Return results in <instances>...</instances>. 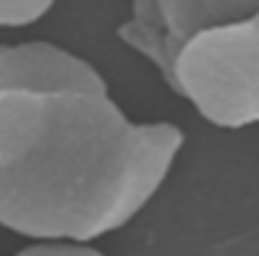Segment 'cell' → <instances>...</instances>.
<instances>
[{"instance_id": "cell-3", "label": "cell", "mask_w": 259, "mask_h": 256, "mask_svg": "<svg viewBox=\"0 0 259 256\" xmlns=\"http://www.w3.org/2000/svg\"><path fill=\"white\" fill-rule=\"evenodd\" d=\"M0 90H108L86 58L46 40L0 45Z\"/></svg>"}, {"instance_id": "cell-7", "label": "cell", "mask_w": 259, "mask_h": 256, "mask_svg": "<svg viewBox=\"0 0 259 256\" xmlns=\"http://www.w3.org/2000/svg\"><path fill=\"white\" fill-rule=\"evenodd\" d=\"M18 254H40V256H86L98 254L93 241L81 239H68V236H56V239H28Z\"/></svg>"}, {"instance_id": "cell-5", "label": "cell", "mask_w": 259, "mask_h": 256, "mask_svg": "<svg viewBox=\"0 0 259 256\" xmlns=\"http://www.w3.org/2000/svg\"><path fill=\"white\" fill-rule=\"evenodd\" d=\"M116 35L123 45H128L131 50L144 56L159 71L161 81L171 90H176V63H179V53L184 45L169 33V28L164 25L161 18L131 15L118 25Z\"/></svg>"}, {"instance_id": "cell-2", "label": "cell", "mask_w": 259, "mask_h": 256, "mask_svg": "<svg viewBox=\"0 0 259 256\" xmlns=\"http://www.w3.org/2000/svg\"><path fill=\"white\" fill-rule=\"evenodd\" d=\"M174 93L219 128L259 126V10L186 40Z\"/></svg>"}, {"instance_id": "cell-4", "label": "cell", "mask_w": 259, "mask_h": 256, "mask_svg": "<svg viewBox=\"0 0 259 256\" xmlns=\"http://www.w3.org/2000/svg\"><path fill=\"white\" fill-rule=\"evenodd\" d=\"M164 25L186 45L196 33L242 20L259 10V0H159Z\"/></svg>"}, {"instance_id": "cell-6", "label": "cell", "mask_w": 259, "mask_h": 256, "mask_svg": "<svg viewBox=\"0 0 259 256\" xmlns=\"http://www.w3.org/2000/svg\"><path fill=\"white\" fill-rule=\"evenodd\" d=\"M56 0H0V28H25L51 13Z\"/></svg>"}, {"instance_id": "cell-1", "label": "cell", "mask_w": 259, "mask_h": 256, "mask_svg": "<svg viewBox=\"0 0 259 256\" xmlns=\"http://www.w3.org/2000/svg\"><path fill=\"white\" fill-rule=\"evenodd\" d=\"M184 146L169 121H134L108 90H0V226L96 241L164 186Z\"/></svg>"}]
</instances>
